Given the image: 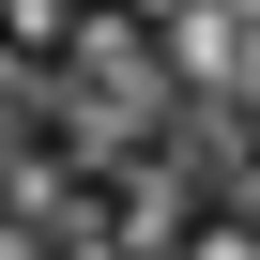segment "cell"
Returning <instances> with one entry per match:
<instances>
[{"mask_svg": "<svg viewBox=\"0 0 260 260\" xmlns=\"http://www.w3.org/2000/svg\"><path fill=\"white\" fill-rule=\"evenodd\" d=\"M199 260H260V214H214V230H199Z\"/></svg>", "mask_w": 260, "mask_h": 260, "instance_id": "6da1fadb", "label": "cell"}, {"mask_svg": "<svg viewBox=\"0 0 260 260\" xmlns=\"http://www.w3.org/2000/svg\"><path fill=\"white\" fill-rule=\"evenodd\" d=\"M245 214H260V184H245Z\"/></svg>", "mask_w": 260, "mask_h": 260, "instance_id": "7a4b0ae2", "label": "cell"}]
</instances>
